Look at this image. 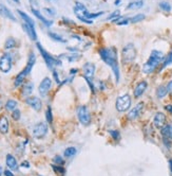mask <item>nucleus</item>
Masks as SVG:
<instances>
[{
	"mask_svg": "<svg viewBox=\"0 0 172 176\" xmlns=\"http://www.w3.org/2000/svg\"><path fill=\"white\" fill-rule=\"evenodd\" d=\"M2 173H3V171H2V168H1V166H0V176L2 175Z\"/></svg>",
	"mask_w": 172,
	"mask_h": 176,
	"instance_id": "603ef678",
	"label": "nucleus"
},
{
	"mask_svg": "<svg viewBox=\"0 0 172 176\" xmlns=\"http://www.w3.org/2000/svg\"><path fill=\"white\" fill-rule=\"evenodd\" d=\"M82 71H83V77H85V78L92 80L95 73V65L92 63H86L85 65L82 66Z\"/></svg>",
	"mask_w": 172,
	"mask_h": 176,
	"instance_id": "ddd939ff",
	"label": "nucleus"
},
{
	"mask_svg": "<svg viewBox=\"0 0 172 176\" xmlns=\"http://www.w3.org/2000/svg\"><path fill=\"white\" fill-rule=\"evenodd\" d=\"M169 166H170V170H171V173H172V159L169 160Z\"/></svg>",
	"mask_w": 172,
	"mask_h": 176,
	"instance_id": "3c124183",
	"label": "nucleus"
},
{
	"mask_svg": "<svg viewBox=\"0 0 172 176\" xmlns=\"http://www.w3.org/2000/svg\"><path fill=\"white\" fill-rule=\"evenodd\" d=\"M16 107H17V101L15 100H8V102L6 103V108L10 111H13L15 110Z\"/></svg>",
	"mask_w": 172,
	"mask_h": 176,
	"instance_id": "cd10ccee",
	"label": "nucleus"
},
{
	"mask_svg": "<svg viewBox=\"0 0 172 176\" xmlns=\"http://www.w3.org/2000/svg\"><path fill=\"white\" fill-rule=\"evenodd\" d=\"M79 58H80V55H78V54H76V53H72L68 56V59H69V62H74V61H76V59H78Z\"/></svg>",
	"mask_w": 172,
	"mask_h": 176,
	"instance_id": "ea45409f",
	"label": "nucleus"
},
{
	"mask_svg": "<svg viewBox=\"0 0 172 176\" xmlns=\"http://www.w3.org/2000/svg\"><path fill=\"white\" fill-rule=\"evenodd\" d=\"M167 94H168V90H167V87L166 86H159V88L156 89V97L159 99H163L165 97L167 96Z\"/></svg>",
	"mask_w": 172,
	"mask_h": 176,
	"instance_id": "bb28decb",
	"label": "nucleus"
},
{
	"mask_svg": "<svg viewBox=\"0 0 172 176\" xmlns=\"http://www.w3.org/2000/svg\"><path fill=\"white\" fill-rule=\"evenodd\" d=\"M51 86H52V80L50 78H44L39 84V87H38V91H39L40 96L41 97L47 96L49 90L51 89Z\"/></svg>",
	"mask_w": 172,
	"mask_h": 176,
	"instance_id": "9b49d317",
	"label": "nucleus"
},
{
	"mask_svg": "<svg viewBox=\"0 0 172 176\" xmlns=\"http://www.w3.org/2000/svg\"><path fill=\"white\" fill-rule=\"evenodd\" d=\"M44 12H47L49 15H51V16H54L55 15V11L53 10V9H50V8H44Z\"/></svg>",
	"mask_w": 172,
	"mask_h": 176,
	"instance_id": "79ce46f5",
	"label": "nucleus"
},
{
	"mask_svg": "<svg viewBox=\"0 0 172 176\" xmlns=\"http://www.w3.org/2000/svg\"><path fill=\"white\" fill-rule=\"evenodd\" d=\"M52 1H54V0H52Z\"/></svg>",
	"mask_w": 172,
	"mask_h": 176,
	"instance_id": "5fc2aeb1",
	"label": "nucleus"
},
{
	"mask_svg": "<svg viewBox=\"0 0 172 176\" xmlns=\"http://www.w3.org/2000/svg\"><path fill=\"white\" fill-rule=\"evenodd\" d=\"M9 120L6 116H1L0 117V133L1 134H8L9 132Z\"/></svg>",
	"mask_w": 172,
	"mask_h": 176,
	"instance_id": "412c9836",
	"label": "nucleus"
},
{
	"mask_svg": "<svg viewBox=\"0 0 172 176\" xmlns=\"http://www.w3.org/2000/svg\"><path fill=\"white\" fill-rule=\"evenodd\" d=\"M165 109H166L169 114H171V115H172V105H171V104H167V105L165 106Z\"/></svg>",
	"mask_w": 172,
	"mask_h": 176,
	"instance_id": "c03bdc74",
	"label": "nucleus"
},
{
	"mask_svg": "<svg viewBox=\"0 0 172 176\" xmlns=\"http://www.w3.org/2000/svg\"><path fill=\"white\" fill-rule=\"evenodd\" d=\"M0 15H1L2 17L8 18V19L12 20V21H16V18H15V16L13 15V13H12L6 6H3V4H1V3H0Z\"/></svg>",
	"mask_w": 172,
	"mask_h": 176,
	"instance_id": "a211bd4d",
	"label": "nucleus"
},
{
	"mask_svg": "<svg viewBox=\"0 0 172 176\" xmlns=\"http://www.w3.org/2000/svg\"><path fill=\"white\" fill-rule=\"evenodd\" d=\"M170 64H172V50L170 51V53H169L168 55L166 56V58L164 59L163 67H162V68H165V67H167V66H168V65H170Z\"/></svg>",
	"mask_w": 172,
	"mask_h": 176,
	"instance_id": "473e14b6",
	"label": "nucleus"
},
{
	"mask_svg": "<svg viewBox=\"0 0 172 176\" xmlns=\"http://www.w3.org/2000/svg\"><path fill=\"white\" fill-rule=\"evenodd\" d=\"M52 168H53V170L55 172H57L58 174L60 175H64V173H66V170L63 168V166H55V165H52Z\"/></svg>",
	"mask_w": 172,
	"mask_h": 176,
	"instance_id": "f704fd0d",
	"label": "nucleus"
},
{
	"mask_svg": "<svg viewBox=\"0 0 172 176\" xmlns=\"http://www.w3.org/2000/svg\"><path fill=\"white\" fill-rule=\"evenodd\" d=\"M3 174L6 175V176H14L13 173H12L11 171H9V170H6V171H4Z\"/></svg>",
	"mask_w": 172,
	"mask_h": 176,
	"instance_id": "49530a36",
	"label": "nucleus"
},
{
	"mask_svg": "<svg viewBox=\"0 0 172 176\" xmlns=\"http://www.w3.org/2000/svg\"><path fill=\"white\" fill-rule=\"evenodd\" d=\"M162 135L164 136V138L168 140H172V125H166L162 128L161 130Z\"/></svg>",
	"mask_w": 172,
	"mask_h": 176,
	"instance_id": "4be33fe9",
	"label": "nucleus"
},
{
	"mask_svg": "<svg viewBox=\"0 0 172 176\" xmlns=\"http://www.w3.org/2000/svg\"><path fill=\"white\" fill-rule=\"evenodd\" d=\"M119 15H120V13H119V11H115L114 13H112L111 15L108 17V20H115L117 19V18H119Z\"/></svg>",
	"mask_w": 172,
	"mask_h": 176,
	"instance_id": "58836bf2",
	"label": "nucleus"
},
{
	"mask_svg": "<svg viewBox=\"0 0 172 176\" xmlns=\"http://www.w3.org/2000/svg\"><path fill=\"white\" fill-rule=\"evenodd\" d=\"M74 14L75 16L78 18L80 21L85 23H88V25H92L93 23V19L96 17H99L104 14V12H99V13H91L87 10L85 6L80 2H76L75 6H74Z\"/></svg>",
	"mask_w": 172,
	"mask_h": 176,
	"instance_id": "f03ea898",
	"label": "nucleus"
},
{
	"mask_svg": "<svg viewBox=\"0 0 172 176\" xmlns=\"http://www.w3.org/2000/svg\"><path fill=\"white\" fill-rule=\"evenodd\" d=\"M48 133V126L44 122H39L33 128V136L37 139H42Z\"/></svg>",
	"mask_w": 172,
	"mask_h": 176,
	"instance_id": "1a4fd4ad",
	"label": "nucleus"
},
{
	"mask_svg": "<svg viewBox=\"0 0 172 176\" xmlns=\"http://www.w3.org/2000/svg\"><path fill=\"white\" fill-rule=\"evenodd\" d=\"M76 72H77V69H76V68L75 69H71V72H70L71 74H75Z\"/></svg>",
	"mask_w": 172,
	"mask_h": 176,
	"instance_id": "09e8293b",
	"label": "nucleus"
},
{
	"mask_svg": "<svg viewBox=\"0 0 172 176\" xmlns=\"http://www.w3.org/2000/svg\"><path fill=\"white\" fill-rule=\"evenodd\" d=\"M136 58V50L133 44H128L123 48L121 51V58L124 63H131Z\"/></svg>",
	"mask_w": 172,
	"mask_h": 176,
	"instance_id": "423d86ee",
	"label": "nucleus"
},
{
	"mask_svg": "<svg viewBox=\"0 0 172 176\" xmlns=\"http://www.w3.org/2000/svg\"><path fill=\"white\" fill-rule=\"evenodd\" d=\"M159 8H161L164 12H170L171 11L170 3H168V2H166V1L161 2V3H159Z\"/></svg>",
	"mask_w": 172,
	"mask_h": 176,
	"instance_id": "72a5a7b5",
	"label": "nucleus"
},
{
	"mask_svg": "<svg viewBox=\"0 0 172 176\" xmlns=\"http://www.w3.org/2000/svg\"><path fill=\"white\" fill-rule=\"evenodd\" d=\"M6 166H8L12 171L18 170L17 160H16V158L13 155H11V154H8V155H6Z\"/></svg>",
	"mask_w": 172,
	"mask_h": 176,
	"instance_id": "6ab92c4d",
	"label": "nucleus"
},
{
	"mask_svg": "<svg viewBox=\"0 0 172 176\" xmlns=\"http://www.w3.org/2000/svg\"><path fill=\"white\" fill-rule=\"evenodd\" d=\"M53 161L56 163L57 166H63L64 163V160L63 159V157L61 156H55L53 158Z\"/></svg>",
	"mask_w": 172,
	"mask_h": 176,
	"instance_id": "4c0bfd02",
	"label": "nucleus"
},
{
	"mask_svg": "<svg viewBox=\"0 0 172 176\" xmlns=\"http://www.w3.org/2000/svg\"><path fill=\"white\" fill-rule=\"evenodd\" d=\"M164 58V53L162 51H159V50H153L150 54L148 61L146 62L143 66V71L146 74H149V73H152L153 71L156 69L157 66L159 65L162 61Z\"/></svg>",
	"mask_w": 172,
	"mask_h": 176,
	"instance_id": "7ed1b4c3",
	"label": "nucleus"
},
{
	"mask_svg": "<svg viewBox=\"0 0 172 176\" xmlns=\"http://www.w3.org/2000/svg\"><path fill=\"white\" fill-rule=\"evenodd\" d=\"M20 116H21V114H20V110H19V109H15V110L12 111V118H13L15 121H18L19 119H20Z\"/></svg>",
	"mask_w": 172,
	"mask_h": 176,
	"instance_id": "e433bc0d",
	"label": "nucleus"
},
{
	"mask_svg": "<svg viewBox=\"0 0 172 176\" xmlns=\"http://www.w3.org/2000/svg\"><path fill=\"white\" fill-rule=\"evenodd\" d=\"M94 87L96 88V89H100V90H104L106 86H105V84L101 82V81H98V83H96V84L94 85Z\"/></svg>",
	"mask_w": 172,
	"mask_h": 176,
	"instance_id": "a19ab883",
	"label": "nucleus"
},
{
	"mask_svg": "<svg viewBox=\"0 0 172 176\" xmlns=\"http://www.w3.org/2000/svg\"><path fill=\"white\" fill-rule=\"evenodd\" d=\"M114 4H115V6H119V4H120V0H115Z\"/></svg>",
	"mask_w": 172,
	"mask_h": 176,
	"instance_id": "8fccbe9b",
	"label": "nucleus"
},
{
	"mask_svg": "<svg viewBox=\"0 0 172 176\" xmlns=\"http://www.w3.org/2000/svg\"><path fill=\"white\" fill-rule=\"evenodd\" d=\"M49 36L51 37L53 40H56V42H67L63 36H60V35L56 34V33H53V32H49Z\"/></svg>",
	"mask_w": 172,
	"mask_h": 176,
	"instance_id": "c85d7f7f",
	"label": "nucleus"
},
{
	"mask_svg": "<svg viewBox=\"0 0 172 176\" xmlns=\"http://www.w3.org/2000/svg\"><path fill=\"white\" fill-rule=\"evenodd\" d=\"M21 166H25V168H30V163L28 162V161H23L22 163L20 165Z\"/></svg>",
	"mask_w": 172,
	"mask_h": 176,
	"instance_id": "de8ad7c7",
	"label": "nucleus"
},
{
	"mask_svg": "<svg viewBox=\"0 0 172 176\" xmlns=\"http://www.w3.org/2000/svg\"><path fill=\"white\" fill-rule=\"evenodd\" d=\"M31 10H32L33 14H34V15L36 16L38 19L41 21L42 23H44V25L47 26V27H51V26L53 25V21H52V20H48L47 18L44 17V16H42V14L40 13V12L38 11L36 8H34V6H31Z\"/></svg>",
	"mask_w": 172,
	"mask_h": 176,
	"instance_id": "f3484780",
	"label": "nucleus"
},
{
	"mask_svg": "<svg viewBox=\"0 0 172 176\" xmlns=\"http://www.w3.org/2000/svg\"><path fill=\"white\" fill-rule=\"evenodd\" d=\"M33 87H34V85H33V83H28V84H25V86H23L22 90H21V94H22L23 97H30L31 94H32L33 91Z\"/></svg>",
	"mask_w": 172,
	"mask_h": 176,
	"instance_id": "5701e85b",
	"label": "nucleus"
},
{
	"mask_svg": "<svg viewBox=\"0 0 172 176\" xmlns=\"http://www.w3.org/2000/svg\"><path fill=\"white\" fill-rule=\"evenodd\" d=\"M35 62H36V58H35V54L32 52V53L30 54V56H29L27 66H25V67L22 69V71H20V72L17 74V77L15 78V81H14L15 87H19L21 84H22L25 78H27L28 75L30 74L31 71H32V68H33V66H34Z\"/></svg>",
	"mask_w": 172,
	"mask_h": 176,
	"instance_id": "20e7f679",
	"label": "nucleus"
},
{
	"mask_svg": "<svg viewBox=\"0 0 172 176\" xmlns=\"http://www.w3.org/2000/svg\"><path fill=\"white\" fill-rule=\"evenodd\" d=\"M143 108H144V103H143V102L136 104L134 107L129 111V114H128V119H129V120H135V119L137 118L140 114H142Z\"/></svg>",
	"mask_w": 172,
	"mask_h": 176,
	"instance_id": "4468645a",
	"label": "nucleus"
},
{
	"mask_svg": "<svg viewBox=\"0 0 172 176\" xmlns=\"http://www.w3.org/2000/svg\"><path fill=\"white\" fill-rule=\"evenodd\" d=\"M17 12H18L19 16H20V17L22 18V20L25 21V23H27V25L34 26V21H33V19L28 15V14H25V12H22V11H20V10H18Z\"/></svg>",
	"mask_w": 172,
	"mask_h": 176,
	"instance_id": "393cba45",
	"label": "nucleus"
},
{
	"mask_svg": "<svg viewBox=\"0 0 172 176\" xmlns=\"http://www.w3.org/2000/svg\"><path fill=\"white\" fill-rule=\"evenodd\" d=\"M25 103L36 111H40L42 108L41 100L37 98V97H28V98L25 99Z\"/></svg>",
	"mask_w": 172,
	"mask_h": 176,
	"instance_id": "f8f14e48",
	"label": "nucleus"
},
{
	"mask_svg": "<svg viewBox=\"0 0 172 176\" xmlns=\"http://www.w3.org/2000/svg\"><path fill=\"white\" fill-rule=\"evenodd\" d=\"M37 48H38V50H39L40 54H41V56L44 58L45 64H47V66L49 68H53L54 66H60L61 65V62L59 61V59H57L56 58H54V56H52L48 51H45L39 42H37Z\"/></svg>",
	"mask_w": 172,
	"mask_h": 176,
	"instance_id": "39448f33",
	"label": "nucleus"
},
{
	"mask_svg": "<svg viewBox=\"0 0 172 176\" xmlns=\"http://www.w3.org/2000/svg\"><path fill=\"white\" fill-rule=\"evenodd\" d=\"M76 114H77V118L79 120V122L83 125H89L91 121V116L90 111L88 109L87 106L85 105H79L76 109Z\"/></svg>",
	"mask_w": 172,
	"mask_h": 176,
	"instance_id": "0eeeda50",
	"label": "nucleus"
},
{
	"mask_svg": "<svg viewBox=\"0 0 172 176\" xmlns=\"http://www.w3.org/2000/svg\"><path fill=\"white\" fill-rule=\"evenodd\" d=\"M15 46H16V40L14 38H12V37H10V38L6 39V44H4V48H6V50L14 48Z\"/></svg>",
	"mask_w": 172,
	"mask_h": 176,
	"instance_id": "c756f323",
	"label": "nucleus"
},
{
	"mask_svg": "<svg viewBox=\"0 0 172 176\" xmlns=\"http://www.w3.org/2000/svg\"><path fill=\"white\" fill-rule=\"evenodd\" d=\"M76 153H77V150H76V147L69 146V147H67V149L64 150L63 155H64V157H67V158H71V157L75 156Z\"/></svg>",
	"mask_w": 172,
	"mask_h": 176,
	"instance_id": "a878e982",
	"label": "nucleus"
},
{
	"mask_svg": "<svg viewBox=\"0 0 172 176\" xmlns=\"http://www.w3.org/2000/svg\"><path fill=\"white\" fill-rule=\"evenodd\" d=\"M12 68V58L9 53H4L0 58V70L3 73H8Z\"/></svg>",
	"mask_w": 172,
	"mask_h": 176,
	"instance_id": "9d476101",
	"label": "nucleus"
},
{
	"mask_svg": "<svg viewBox=\"0 0 172 176\" xmlns=\"http://www.w3.org/2000/svg\"><path fill=\"white\" fill-rule=\"evenodd\" d=\"M98 54L100 58L105 62L106 65H108L112 69L115 80L118 83L119 81V66H118V59H117V50L115 47H105L98 50Z\"/></svg>",
	"mask_w": 172,
	"mask_h": 176,
	"instance_id": "f257e3e1",
	"label": "nucleus"
},
{
	"mask_svg": "<svg viewBox=\"0 0 172 176\" xmlns=\"http://www.w3.org/2000/svg\"><path fill=\"white\" fill-rule=\"evenodd\" d=\"M53 77H54V78H55V81H56L57 84H60V80H59V78H58V73H57V71H56V70H54V71H53Z\"/></svg>",
	"mask_w": 172,
	"mask_h": 176,
	"instance_id": "37998d69",
	"label": "nucleus"
},
{
	"mask_svg": "<svg viewBox=\"0 0 172 176\" xmlns=\"http://www.w3.org/2000/svg\"><path fill=\"white\" fill-rule=\"evenodd\" d=\"M13 1H15L16 3H19V0H13Z\"/></svg>",
	"mask_w": 172,
	"mask_h": 176,
	"instance_id": "864d4df0",
	"label": "nucleus"
},
{
	"mask_svg": "<svg viewBox=\"0 0 172 176\" xmlns=\"http://www.w3.org/2000/svg\"><path fill=\"white\" fill-rule=\"evenodd\" d=\"M45 119H47L48 123H52V121H53V114H52L51 106H48L47 111H45Z\"/></svg>",
	"mask_w": 172,
	"mask_h": 176,
	"instance_id": "2f4dec72",
	"label": "nucleus"
},
{
	"mask_svg": "<svg viewBox=\"0 0 172 176\" xmlns=\"http://www.w3.org/2000/svg\"><path fill=\"white\" fill-rule=\"evenodd\" d=\"M153 124L156 128H163L166 124V116L163 113H157L154 116Z\"/></svg>",
	"mask_w": 172,
	"mask_h": 176,
	"instance_id": "2eb2a0df",
	"label": "nucleus"
},
{
	"mask_svg": "<svg viewBox=\"0 0 172 176\" xmlns=\"http://www.w3.org/2000/svg\"><path fill=\"white\" fill-rule=\"evenodd\" d=\"M167 90H168L169 94H172V81H170V82L168 83V85H167Z\"/></svg>",
	"mask_w": 172,
	"mask_h": 176,
	"instance_id": "a18cd8bd",
	"label": "nucleus"
},
{
	"mask_svg": "<svg viewBox=\"0 0 172 176\" xmlns=\"http://www.w3.org/2000/svg\"><path fill=\"white\" fill-rule=\"evenodd\" d=\"M109 134L111 135V137L113 138L114 140H119L120 139V134H119L118 130H110Z\"/></svg>",
	"mask_w": 172,
	"mask_h": 176,
	"instance_id": "c9c22d12",
	"label": "nucleus"
},
{
	"mask_svg": "<svg viewBox=\"0 0 172 176\" xmlns=\"http://www.w3.org/2000/svg\"><path fill=\"white\" fill-rule=\"evenodd\" d=\"M145 18H146V16L144 15V14H137V15H135V16H133V17L130 18V22L135 23V22H138V21L144 20Z\"/></svg>",
	"mask_w": 172,
	"mask_h": 176,
	"instance_id": "7c9ffc66",
	"label": "nucleus"
},
{
	"mask_svg": "<svg viewBox=\"0 0 172 176\" xmlns=\"http://www.w3.org/2000/svg\"><path fill=\"white\" fill-rule=\"evenodd\" d=\"M131 106V98L129 94H124V96L118 97L116 100V104L115 107L117 109V111L119 113H124V111H127Z\"/></svg>",
	"mask_w": 172,
	"mask_h": 176,
	"instance_id": "6e6552de",
	"label": "nucleus"
},
{
	"mask_svg": "<svg viewBox=\"0 0 172 176\" xmlns=\"http://www.w3.org/2000/svg\"><path fill=\"white\" fill-rule=\"evenodd\" d=\"M23 28H25V31L27 32V34L29 35V37H30L31 39L32 40L37 39V34H36V31H35V26L23 23Z\"/></svg>",
	"mask_w": 172,
	"mask_h": 176,
	"instance_id": "aec40b11",
	"label": "nucleus"
},
{
	"mask_svg": "<svg viewBox=\"0 0 172 176\" xmlns=\"http://www.w3.org/2000/svg\"><path fill=\"white\" fill-rule=\"evenodd\" d=\"M148 87V84L146 81H142V82H140L137 85L135 86L134 88V92H133V94H134L135 98H140V97L143 96V94L146 91V89H147Z\"/></svg>",
	"mask_w": 172,
	"mask_h": 176,
	"instance_id": "dca6fc26",
	"label": "nucleus"
},
{
	"mask_svg": "<svg viewBox=\"0 0 172 176\" xmlns=\"http://www.w3.org/2000/svg\"><path fill=\"white\" fill-rule=\"evenodd\" d=\"M144 6V1L143 0H136V1H132L128 4L127 9L129 10H138V9L143 8Z\"/></svg>",
	"mask_w": 172,
	"mask_h": 176,
	"instance_id": "b1692460",
	"label": "nucleus"
}]
</instances>
